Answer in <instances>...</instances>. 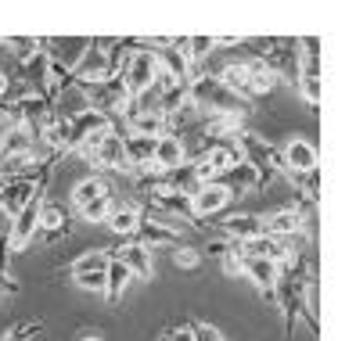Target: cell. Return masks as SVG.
I'll return each mask as SVG.
<instances>
[{"mask_svg": "<svg viewBox=\"0 0 356 341\" xmlns=\"http://www.w3.org/2000/svg\"><path fill=\"white\" fill-rule=\"evenodd\" d=\"M187 101L202 115H248L252 112V104L238 101L230 90L220 87V79L213 72H202V69L187 79Z\"/></svg>", "mask_w": 356, "mask_h": 341, "instance_id": "cell-1", "label": "cell"}, {"mask_svg": "<svg viewBox=\"0 0 356 341\" xmlns=\"http://www.w3.org/2000/svg\"><path fill=\"white\" fill-rule=\"evenodd\" d=\"M115 79L122 83V90H127L130 101H144L152 94L155 79H159V58L152 47H134L127 51V58L119 61L115 69Z\"/></svg>", "mask_w": 356, "mask_h": 341, "instance_id": "cell-2", "label": "cell"}, {"mask_svg": "<svg viewBox=\"0 0 356 341\" xmlns=\"http://www.w3.org/2000/svg\"><path fill=\"white\" fill-rule=\"evenodd\" d=\"M234 144H238L241 158L256 169V176H259V187H263V190H266L270 183H274V180H281V176H284L281 151H277V147L270 144L266 137H259L256 130H248V126H245V130L234 137Z\"/></svg>", "mask_w": 356, "mask_h": 341, "instance_id": "cell-3", "label": "cell"}, {"mask_svg": "<svg viewBox=\"0 0 356 341\" xmlns=\"http://www.w3.org/2000/svg\"><path fill=\"white\" fill-rule=\"evenodd\" d=\"M79 158H87V165L94 169H108V173H127V158H122V133H101V137H90L87 144L76 151Z\"/></svg>", "mask_w": 356, "mask_h": 341, "instance_id": "cell-4", "label": "cell"}, {"mask_svg": "<svg viewBox=\"0 0 356 341\" xmlns=\"http://www.w3.org/2000/svg\"><path fill=\"white\" fill-rule=\"evenodd\" d=\"M47 180H51V169L44 176H11L8 187L0 190V212H4L8 219H15L36 194H44V190H47Z\"/></svg>", "mask_w": 356, "mask_h": 341, "instance_id": "cell-5", "label": "cell"}, {"mask_svg": "<svg viewBox=\"0 0 356 341\" xmlns=\"http://www.w3.org/2000/svg\"><path fill=\"white\" fill-rule=\"evenodd\" d=\"M40 205H44V194H36L18 216L11 219V226H8V251H15V255H22V251H29V244L36 241V233H40Z\"/></svg>", "mask_w": 356, "mask_h": 341, "instance_id": "cell-6", "label": "cell"}, {"mask_svg": "<svg viewBox=\"0 0 356 341\" xmlns=\"http://www.w3.org/2000/svg\"><path fill=\"white\" fill-rule=\"evenodd\" d=\"M263 226H266V238L291 241V238H299L302 230H313V212H309V216H302L299 205L277 208V212H270V216H263Z\"/></svg>", "mask_w": 356, "mask_h": 341, "instance_id": "cell-7", "label": "cell"}, {"mask_svg": "<svg viewBox=\"0 0 356 341\" xmlns=\"http://www.w3.org/2000/svg\"><path fill=\"white\" fill-rule=\"evenodd\" d=\"M220 233L230 244H248L256 238H266V226H263L259 212H234V216L220 219Z\"/></svg>", "mask_w": 356, "mask_h": 341, "instance_id": "cell-8", "label": "cell"}, {"mask_svg": "<svg viewBox=\"0 0 356 341\" xmlns=\"http://www.w3.org/2000/svg\"><path fill=\"white\" fill-rule=\"evenodd\" d=\"M281 165H284V176H302V173H313L321 169V155H317V144L313 140H288L284 151H281Z\"/></svg>", "mask_w": 356, "mask_h": 341, "instance_id": "cell-9", "label": "cell"}, {"mask_svg": "<svg viewBox=\"0 0 356 341\" xmlns=\"http://www.w3.org/2000/svg\"><path fill=\"white\" fill-rule=\"evenodd\" d=\"M134 241L144 244V248H180L184 244V230L180 226H170V223H159L152 216H140V226L134 233Z\"/></svg>", "mask_w": 356, "mask_h": 341, "instance_id": "cell-10", "label": "cell"}, {"mask_svg": "<svg viewBox=\"0 0 356 341\" xmlns=\"http://www.w3.org/2000/svg\"><path fill=\"white\" fill-rule=\"evenodd\" d=\"M187 144L180 133H162L152 147V165H155V173H173V169L187 165Z\"/></svg>", "mask_w": 356, "mask_h": 341, "instance_id": "cell-11", "label": "cell"}, {"mask_svg": "<svg viewBox=\"0 0 356 341\" xmlns=\"http://www.w3.org/2000/svg\"><path fill=\"white\" fill-rule=\"evenodd\" d=\"M112 259H119L122 266L130 269L134 281H152L155 276V259H152V251L137 244V241H127V244H119V248H108Z\"/></svg>", "mask_w": 356, "mask_h": 341, "instance_id": "cell-12", "label": "cell"}, {"mask_svg": "<svg viewBox=\"0 0 356 341\" xmlns=\"http://www.w3.org/2000/svg\"><path fill=\"white\" fill-rule=\"evenodd\" d=\"M47 65H51V58H47V40H40V47L26 58V61H18V76H22V83L29 87V94H47Z\"/></svg>", "mask_w": 356, "mask_h": 341, "instance_id": "cell-13", "label": "cell"}, {"mask_svg": "<svg viewBox=\"0 0 356 341\" xmlns=\"http://www.w3.org/2000/svg\"><path fill=\"white\" fill-rule=\"evenodd\" d=\"M230 205V190L223 183H202L195 194H191V216L202 223L205 216H220V212Z\"/></svg>", "mask_w": 356, "mask_h": 341, "instance_id": "cell-14", "label": "cell"}, {"mask_svg": "<svg viewBox=\"0 0 356 341\" xmlns=\"http://www.w3.org/2000/svg\"><path fill=\"white\" fill-rule=\"evenodd\" d=\"M241 273L259 288V294L266 298V302L274 306V291H277V281H281V266L266 263V259H245V255H241Z\"/></svg>", "mask_w": 356, "mask_h": 341, "instance_id": "cell-15", "label": "cell"}, {"mask_svg": "<svg viewBox=\"0 0 356 341\" xmlns=\"http://www.w3.org/2000/svg\"><path fill=\"white\" fill-rule=\"evenodd\" d=\"M152 147H155V140H148V137L122 133V158H127L130 176H137V173H155V165H152Z\"/></svg>", "mask_w": 356, "mask_h": 341, "instance_id": "cell-16", "label": "cell"}, {"mask_svg": "<svg viewBox=\"0 0 356 341\" xmlns=\"http://www.w3.org/2000/svg\"><path fill=\"white\" fill-rule=\"evenodd\" d=\"M140 205H134V201H115L112 198V212H108V219H104V226H108L112 233H119V238H127V241H134V233H137V226H140Z\"/></svg>", "mask_w": 356, "mask_h": 341, "instance_id": "cell-17", "label": "cell"}, {"mask_svg": "<svg viewBox=\"0 0 356 341\" xmlns=\"http://www.w3.org/2000/svg\"><path fill=\"white\" fill-rule=\"evenodd\" d=\"M69 230H72V219H69V208L65 205H54V201L40 205V233H36V238L58 241V238H65Z\"/></svg>", "mask_w": 356, "mask_h": 341, "instance_id": "cell-18", "label": "cell"}, {"mask_svg": "<svg viewBox=\"0 0 356 341\" xmlns=\"http://www.w3.org/2000/svg\"><path fill=\"white\" fill-rule=\"evenodd\" d=\"M216 183H223V187L230 190V198H234V194H252V190H263V187H259V176H256V169L248 165L245 158H241L238 165H230Z\"/></svg>", "mask_w": 356, "mask_h": 341, "instance_id": "cell-19", "label": "cell"}, {"mask_svg": "<svg viewBox=\"0 0 356 341\" xmlns=\"http://www.w3.org/2000/svg\"><path fill=\"white\" fill-rule=\"evenodd\" d=\"M220 79V87L230 90L238 101H248L252 104V97H248V61H227V65L220 72H213Z\"/></svg>", "mask_w": 356, "mask_h": 341, "instance_id": "cell-20", "label": "cell"}, {"mask_svg": "<svg viewBox=\"0 0 356 341\" xmlns=\"http://www.w3.org/2000/svg\"><path fill=\"white\" fill-rule=\"evenodd\" d=\"M130 269L122 266L119 259H108V269H104V298H108V306H119L122 294L130 291Z\"/></svg>", "mask_w": 356, "mask_h": 341, "instance_id": "cell-21", "label": "cell"}, {"mask_svg": "<svg viewBox=\"0 0 356 341\" xmlns=\"http://www.w3.org/2000/svg\"><path fill=\"white\" fill-rule=\"evenodd\" d=\"M97 198H112V183L104 180L101 173L97 176H83L76 187H72V208H83V205H90Z\"/></svg>", "mask_w": 356, "mask_h": 341, "instance_id": "cell-22", "label": "cell"}, {"mask_svg": "<svg viewBox=\"0 0 356 341\" xmlns=\"http://www.w3.org/2000/svg\"><path fill=\"white\" fill-rule=\"evenodd\" d=\"M36 140L18 126V130H11V133H4L0 137V162H8V158H18V155H33L36 151Z\"/></svg>", "mask_w": 356, "mask_h": 341, "instance_id": "cell-23", "label": "cell"}, {"mask_svg": "<svg viewBox=\"0 0 356 341\" xmlns=\"http://www.w3.org/2000/svg\"><path fill=\"white\" fill-rule=\"evenodd\" d=\"M277 83H281V79H277L274 72H270V69L263 65L259 58H252V61H248V97H263V94H270V90H274Z\"/></svg>", "mask_w": 356, "mask_h": 341, "instance_id": "cell-24", "label": "cell"}, {"mask_svg": "<svg viewBox=\"0 0 356 341\" xmlns=\"http://www.w3.org/2000/svg\"><path fill=\"white\" fill-rule=\"evenodd\" d=\"M108 248H87L79 255V259H72V266H69V273L72 276H83V273H104L108 269Z\"/></svg>", "mask_w": 356, "mask_h": 341, "instance_id": "cell-25", "label": "cell"}, {"mask_svg": "<svg viewBox=\"0 0 356 341\" xmlns=\"http://www.w3.org/2000/svg\"><path fill=\"white\" fill-rule=\"evenodd\" d=\"M108 212H112V198H97V201H90V205L76 208V216H79L83 223H104V219H108Z\"/></svg>", "mask_w": 356, "mask_h": 341, "instance_id": "cell-26", "label": "cell"}, {"mask_svg": "<svg viewBox=\"0 0 356 341\" xmlns=\"http://www.w3.org/2000/svg\"><path fill=\"white\" fill-rule=\"evenodd\" d=\"M40 331H44V324H40V319H29V324H11L0 341H33Z\"/></svg>", "mask_w": 356, "mask_h": 341, "instance_id": "cell-27", "label": "cell"}, {"mask_svg": "<svg viewBox=\"0 0 356 341\" xmlns=\"http://www.w3.org/2000/svg\"><path fill=\"white\" fill-rule=\"evenodd\" d=\"M291 180H296V187L306 190L309 205H317V201H321V169H313V173H302V176H291Z\"/></svg>", "mask_w": 356, "mask_h": 341, "instance_id": "cell-28", "label": "cell"}, {"mask_svg": "<svg viewBox=\"0 0 356 341\" xmlns=\"http://www.w3.org/2000/svg\"><path fill=\"white\" fill-rule=\"evenodd\" d=\"M173 263L180 269H198L202 266V251L191 248V244H180V248H173Z\"/></svg>", "mask_w": 356, "mask_h": 341, "instance_id": "cell-29", "label": "cell"}, {"mask_svg": "<svg viewBox=\"0 0 356 341\" xmlns=\"http://www.w3.org/2000/svg\"><path fill=\"white\" fill-rule=\"evenodd\" d=\"M72 284H76L79 291L104 294V273H83V276H72Z\"/></svg>", "mask_w": 356, "mask_h": 341, "instance_id": "cell-30", "label": "cell"}, {"mask_svg": "<svg viewBox=\"0 0 356 341\" xmlns=\"http://www.w3.org/2000/svg\"><path fill=\"white\" fill-rule=\"evenodd\" d=\"M191 338L195 341H227V334L213 324H191Z\"/></svg>", "mask_w": 356, "mask_h": 341, "instance_id": "cell-31", "label": "cell"}, {"mask_svg": "<svg viewBox=\"0 0 356 341\" xmlns=\"http://www.w3.org/2000/svg\"><path fill=\"white\" fill-rule=\"evenodd\" d=\"M162 341H195L191 338V324H177V327H170L162 334Z\"/></svg>", "mask_w": 356, "mask_h": 341, "instance_id": "cell-32", "label": "cell"}, {"mask_svg": "<svg viewBox=\"0 0 356 341\" xmlns=\"http://www.w3.org/2000/svg\"><path fill=\"white\" fill-rule=\"evenodd\" d=\"M8 94H11V76L0 69V101H8Z\"/></svg>", "mask_w": 356, "mask_h": 341, "instance_id": "cell-33", "label": "cell"}, {"mask_svg": "<svg viewBox=\"0 0 356 341\" xmlns=\"http://www.w3.org/2000/svg\"><path fill=\"white\" fill-rule=\"evenodd\" d=\"M79 341H104V338H101V334H83Z\"/></svg>", "mask_w": 356, "mask_h": 341, "instance_id": "cell-34", "label": "cell"}, {"mask_svg": "<svg viewBox=\"0 0 356 341\" xmlns=\"http://www.w3.org/2000/svg\"><path fill=\"white\" fill-rule=\"evenodd\" d=\"M0 47H4V36H0Z\"/></svg>", "mask_w": 356, "mask_h": 341, "instance_id": "cell-35", "label": "cell"}]
</instances>
